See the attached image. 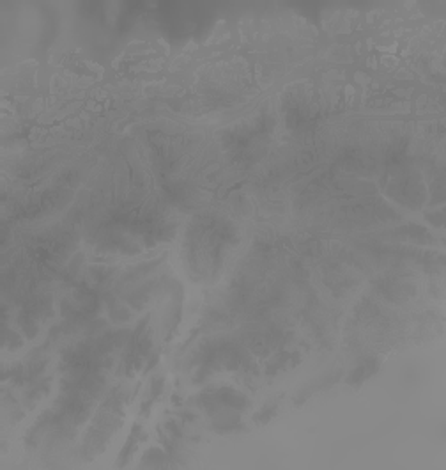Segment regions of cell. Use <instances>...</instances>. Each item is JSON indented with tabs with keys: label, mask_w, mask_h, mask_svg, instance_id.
<instances>
[{
	"label": "cell",
	"mask_w": 446,
	"mask_h": 470,
	"mask_svg": "<svg viewBox=\"0 0 446 470\" xmlns=\"http://www.w3.org/2000/svg\"><path fill=\"white\" fill-rule=\"evenodd\" d=\"M4 346L7 348V350H18V348L23 346V341H21V337L16 334V332L9 330V328H6V332H4Z\"/></svg>",
	"instance_id": "cell-6"
},
{
	"label": "cell",
	"mask_w": 446,
	"mask_h": 470,
	"mask_svg": "<svg viewBox=\"0 0 446 470\" xmlns=\"http://www.w3.org/2000/svg\"><path fill=\"white\" fill-rule=\"evenodd\" d=\"M216 396H218V399L221 401L223 406L237 410V412H243V410H246L248 405H250V401H248L246 396L241 394L239 390H234V388H230V387L220 388V390L216 392Z\"/></svg>",
	"instance_id": "cell-1"
},
{
	"label": "cell",
	"mask_w": 446,
	"mask_h": 470,
	"mask_svg": "<svg viewBox=\"0 0 446 470\" xmlns=\"http://www.w3.org/2000/svg\"><path fill=\"white\" fill-rule=\"evenodd\" d=\"M37 320H39V316H37L34 310L29 309V307H25V309L18 314V325H20L21 332H23L29 339H34L37 335V332H39Z\"/></svg>",
	"instance_id": "cell-3"
},
{
	"label": "cell",
	"mask_w": 446,
	"mask_h": 470,
	"mask_svg": "<svg viewBox=\"0 0 446 470\" xmlns=\"http://www.w3.org/2000/svg\"><path fill=\"white\" fill-rule=\"evenodd\" d=\"M161 463H165V454H163V451L158 449V447H151L142 460L144 467H159Z\"/></svg>",
	"instance_id": "cell-5"
},
{
	"label": "cell",
	"mask_w": 446,
	"mask_h": 470,
	"mask_svg": "<svg viewBox=\"0 0 446 470\" xmlns=\"http://www.w3.org/2000/svg\"><path fill=\"white\" fill-rule=\"evenodd\" d=\"M46 392H48V382H44V383L34 382L32 387L27 390V394H25V406H27V408H34V405L46 394Z\"/></svg>",
	"instance_id": "cell-4"
},
{
	"label": "cell",
	"mask_w": 446,
	"mask_h": 470,
	"mask_svg": "<svg viewBox=\"0 0 446 470\" xmlns=\"http://www.w3.org/2000/svg\"><path fill=\"white\" fill-rule=\"evenodd\" d=\"M161 388H163V378L161 376H156V378L152 380V396H158Z\"/></svg>",
	"instance_id": "cell-10"
},
{
	"label": "cell",
	"mask_w": 446,
	"mask_h": 470,
	"mask_svg": "<svg viewBox=\"0 0 446 470\" xmlns=\"http://www.w3.org/2000/svg\"><path fill=\"white\" fill-rule=\"evenodd\" d=\"M377 369H379L377 360H374V358H370V360H365L363 364L356 365V368L352 369L351 375L347 376V383L352 385V387H358V385H361L367 378H370V376L374 375Z\"/></svg>",
	"instance_id": "cell-2"
},
{
	"label": "cell",
	"mask_w": 446,
	"mask_h": 470,
	"mask_svg": "<svg viewBox=\"0 0 446 470\" xmlns=\"http://www.w3.org/2000/svg\"><path fill=\"white\" fill-rule=\"evenodd\" d=\"M112 273H114V270L105 268V266H92L91 268V277L98 284H105L112 277Z\"/></svg>",
	"instance_id": "cell-7"
},
{
	"label": "cell",
	"mask_w": 446,
	"mask_h": 470,
	"mask_svg": "<svg viewBox=\"0 0 446 470\" xmlns=\"http://www.w3.org/2000/svg\"><path fill=\"white\" fill-rule=\"evenodd\" d=\"M110 316L114 321H126L129 318V310L124 309V307H112Z\"/></svg>",
	"instance_id": "cell-9"
},
{
	"label": "cell",
	"mask_w": 446,
	"mask_h": 470,
	"mask_svg": "<svg viewBox=\"0 0 446 470\" xmlns=\"http://www.w3.org/2000/svg\"><path fill=\"white\" fill-rule=\"evenodd\" d=\"M276 410H278L276 405H266V406H264V408L257 413V415L254 417V421H257L259 424L269 423V421L273 419L274 415H276Z\"/></svg>",
	"instance_id": "cell-8"
}]
</instances>
